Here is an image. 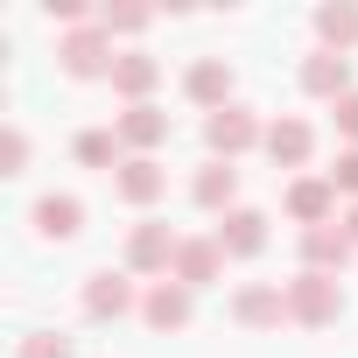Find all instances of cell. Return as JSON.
<instances>
[{"label":"cell","mask_w":358,"mask_h":358,"mask_svg":"<svg viewBox=\"0 0 358 358\" xmlns=\"http://www.w3.org/2000/svg\"><path fill=\"white\" fill-rule=\"evenodd\" d=\"M57 64H64V78H78V85H113V64H120V50H113V36L99 29V15L85 22V29H64L57 36Z\"/></svg>","instance_id":"obj_1"},{"label":"cell","mask_w":358,"mask_h":358,"mask_svg":"<svg viewBox=\"0 0 358 358\" xmlns=\"http://www.w3.org/2000/svg\"><path fill=\"white\" fill-rule=\"evenodd\" d=\"M267 141V120L253 113V106H218V113H204V148H211V162H239V155H253Z\"/></svg>","instance_id":"obj_2"},{"label":"cell","mask_w":358,"mask_h":358,"mask_svg":"<svg viewBox=\"0 0 358 358\" xmlns=\"http://www.w3.org/2000/svg\"><path fill=\"white\" fill-rule=\"evenodd\" d=\"M288 288V323H302V330H330L337 316H344V288H337V274H295V281H281Z\"/></svg>","instance_id":"obj_3"},{"label":"cell","mask_w":358,"mask_h":358,"mask_svg":"<svg viewBox=\"0 0 358 358\" xmlns=\"http://www.w3.org/2000/svg\"><path fill=\"white\" fill-rule=\"evenodd\" d=\"M78 309H85L92 323H120V316H134V309H141V295H134V274H127V267H99V274H85V288H78Z\"/></svg>","instance_id":"obj_4"},{"label":"cell","mask_w":358,"mask_h":358,"mask_svg":"<svg viewBox=\"0 0 358 358\" xmlns=\"http://www.w3.org/2000/svg\"><path fill=\"white\" fill-rule=\"evenodd\" d=\"M176 246H183V239H176L162 218H141V225L127 232V253H120V267H127V274H162V281H169V267H176Z\"/></svg>","instance_id":"obj_5"},{"label":"cell","mask_w":358,"mask_h":358,"mask_svg":"<svg viewBox=\"0 0 358 358\" xmlns=\"http://www.w3.org/2000/svg\"><path fill=\"white\" fill-rule=\"evenodd\" d=\"M225 309H232L239 330H281L288 323V288L281 281H239Z\"/></svg>","instance_id":"obj_6"},{"label":"cell","mask_w":358,"mask_h":358,"mask_svg":"<svg viewBox=\"0 0 358 358\" xmlns=\"http://www.w3.org/2000/svg\"><path fill=\"white\" fill-rule=\"evenodd\" d=\"M29 225H36V239H43V246H64V239H78V232H85V197L50 190V197H36V204H29Z\"/></svg>","instance_id":"obj_7"},{"label":"cell","mask_w":358,"mask_h":358,"mask_svg":"<svg viewBox=\"0 0 358 358\" xmlns=\"http://www.w3.org/2000/svg\"><path fill=\"white\" fill-rule=\"evenodd\" d=\"M288 218L309 232V225H337V183H330V176H295V183H288Z\"/></svg>","instance_id":"obj_8"},{"label":"cell","mask_w":358,"mask_h":358,"mask_svg":"<svg viewBox=\"0 0 358 358\" xmlns=\"http://www.w3.org/2000/svg\"><path fill=\"white\" fill-rule=\"evenodd\" d=\"M169 281H183L190 295H197V288H211V281H225V246H218L211 232H204V239H183V246H176Z\"/></svg>","instance_id":"obj_9"},{"label":"cell","mask_w":358,"mask_h":358,"mask_svg":"<svg viewBox=\"0 0 358 358\" xmlns=\"http://www.w3.org/2000/svg\"><path fill=\"white\" fill-rule=\"evenodd\" d=\"M267 162L274 169H309V155H316V127L309 120H295V113H281V120H267Z\"/></svg>","instance_id":"obj_10"},{"label":"cell","mask_w":358,"mask_h":358,"mask_svg":"<svg viewBox=\"0 0 358 358\" xmlns=\"http://www.w3.org/2000/svg\"><path fill=\"white\" fill-rule=\"evenodd\" d=\"M211 239L225 246V260H260V253H267V211L239 204V211H225V218H218V232H211Z\"/></svg>","instance_id":"obj_11"},{"label":"cell","mask_w":358,"mask_h":358,"mask_svg":"<svg viewBox=\"0 0 358 358\" xmlns=\"http://www.w3.org/2000/svg\"><path fill=\"white\" fill-rule=\"evenodd\" d=\"M113 197L134 204V211H148L155 197H169V169H162L155 155H127V169L113 176Z\"/></svg>","instance_id":"obj_12"},{"label":"cell","mask_w":358,"mask_h":358,"mask_svg":"<svg viewBox=\"0 0 358 358\" xmlns=\"http://www.w3.org/2000/svg\"><path fill=\"white\" fill-rule=\"evenodd\" d=\"M190 316H197V295H190L183 281H155V288L141 295V323H148V330H190Z\"/></svg>","instance_id":"obj_13"},{"label":"cell","mask_w":358,"mask_h":358,"mask_svg":"<svg viewBox=\"0 0 358 358\" xmlns=\"http://www.w3.org/2000/svg\"><path fill=\"white\" fill-rule=\"evenodd\" d=\"M295 78H302L309 99H330V106H337L344 92H358V85H351V57H337V50H309Z\"/></svg>","instance_id":"obj_14"},{"label":"cell","mask_w":358,"mask_h":358,"mask_svg":"<svg viewBox=\"0 0 358 358\" xmlns=\"http://www.w3.org/2000/svg\"><path fill=\"white\" fill-rule=\"evenodd\" d=\"M155 85H162V57H148V50H120V64H113V92H120L127 106H155Z\"/></svg>","instance_id":"obj_15"},{"label":"cell","mask_w":358,"mask_h":358,"mask_svg":"<svg viewBox=\"0 0 358 358\" xmlns=\"http://www.w3.org/2000/svg\"><path fill=\"white\" fill-rule=\"evenodd\" d=\"M183 99L204 106V113L232 106V64H225V57H197V64L183 71Z\"/></svg>","instance_id":"obj_16"},{"label":"cell","mask_w":358,"mask_h":358,"mask_svg":"<svg viewBox=\"0 0 358 358\" xmlns=\"http://www.w3.org/2000/svg\"><path fill=\"white\" fill-rule=\"evenodd\" d=\"M190 204H197V211H218V218L239 211V169H232V162H204V169L190 176Z\"/></svg>","instance_id":"obj_17"},{"label":"cell","mask_w":358,"mask_h":358,"mask_svg":"<svg viewBox=\"0 0 358 358\" xmlns=\"http://www.w3.org/2000/svg\"><path fill=\"white\" fill-rule=\"evenodd\" d=\"M295 246H302V267H309V274H337V267L351 260V232H344V218H337V225H309Z\"/></svg>","instance_id":"obj_18"},{"label":"cell","mask_w":358,"mask_h":358,"mask_svg":"<svg viewBox=\"0 0 358 358\" xmlns=\"http://www.w3.org/2000/svg\"><path fill=\"white\" fill-rule=\"evenodd\" d=\"M113 127H120L127 155H155V148L169 141V113H162V106H127V113H120Z\"/></svg>","instance_id":"obj_19"},{"label":"cell","mask_w":358,"mask_h":358,"mask_svg":"<svg viewBox=\"0 0 358 358\" xmlns=\"http://www.w3.org/2000/svg\"><path fill=\"white\" fill-rule=\"evenodd\" d=\"M71 155H78V169H106V176L127 169V141H120V127H85V134L71 141Z\"/></svg>","instance_id":"obj_20"},{"label":"cell","mask_w":358,"mask_h":358,"mask_svg":"<svg viewBox=\"0 0 358 358\" xmlns=\"http://www.w3.org/2000/svg\"><path fill=\"white\" fill-rule=\"evenodd\" d=\"M316 43L337 50V57L358 50V8H351V0H330V8H316Z\"/></svg>","instance_id":"obj_21"},{"label":"cell","mask_w":358,"mask_h":358,"mask_svg":"<svg viewBox=\"0 0 358 358\" xmlns=\"http://www.w3.org/2000/svg\"><path fill=\"white\" fill-rule=\"evenodd\" d=\"M148 22H155L148 8H99V29H106V36H141Z\"/></svg>","instance_id":"obj_22"},{"label":"cell","mask_w":358,"mask_h":358,"mask_svg":"<svg viewBox=\"0 0 358 358\" xmlns=\"http://www.w3.org/2000/svg\"><path fill=\"white\" fill-rule=\"evenodd\" d=\"M15 358H78V351H71V337H57V330H29Z\"/></svg>","instance_id":"obj_23"},{"label":"cell","mask_w":358,"mask_h":358,"mask_svg":"<svg viewBox=\"0 0 358 358\" xmlns=\"http://www.w3.org/2000/svg\"><path fill=\"white\" fill-rule=\"evenodd\" d=\"M0 176H29V134L22 127L0 134Z\"/></svg>","instance_id":"obj_24"},{"label":"cell","mask_w":358,"mask_h":358,"mask_svg":"<svg viewBox=\"0 0 358 358\" xmlns=\"http://www.w3.org/2000/svg\"><path fill=\"white\" fill-rule=\"evenodd\" d=\"M330 183H337V197H351V204H358V148H344V155H337Z\"/></svg>","instance_id":"obj_25"},{"label":"cell","mask_w":358,"mask_h":358,"mask_svg":"<svg viewBox=\"0 0 358 358\" xmlns=\"http://www.w3.org/2000/svg\"><path fill=\"white\" fill-rule=\"evenodd\" d=\"M330 113H337V134H344V141L358 148V92H344V99H337Z\"/></svg>","instance_id":"obj_26"},{"label":"cell","mask_w":358,"mask_h":358,"mask_svg":"<svg viewBox=\"0 0 358 358\" xmlns=\"http://www.w3.org/2000/svg\"><path fill=\"white\" fill-rule=\"evenodd\" d=\"M344 232H351V246H358V204H351V211H344Z\"/></svg>","instance_id":"obj_27"}]
</instances>
